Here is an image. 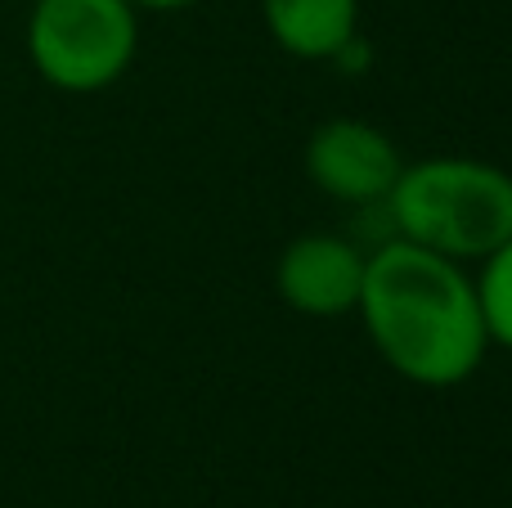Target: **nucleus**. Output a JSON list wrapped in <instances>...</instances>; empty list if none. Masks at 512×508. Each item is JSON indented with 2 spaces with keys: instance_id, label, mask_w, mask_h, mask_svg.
I'll return each mask as SVG.
<instances>
[{
  "instance_id": "obj_4",
  "label": "nucleus",
  "mask_w": 512,
  "mask_h": 508,
  "mask_svg": "<svg viewBox=\"0 0 512 508\" xmlns=\"http://www.w3.org/2000/svg\"><path fill=\"white\" fill-rule=\"evenodd\" d=\"M400 167L405 162H400L391 135L360 117H328L306 140V176L333 203H387Z\"/></svg>"
},
{
  "instance_id": "obj_5",
  "label": "nucleus",
  "mask_w": 512,
  "mask_h": 508,
  "mask_svg": "<svg viewBox=\"0 0 512 508\" xmlns=\"http://www.w3.org/2000/svg\"><path fill=\"white\" fill-rule=\"evenodd\" d=\"M364 266H369V252H360L355 243L337 234H301L274 261V288L283 306H292L297 315L333 320V315L355 311Z\"/></svg>"
},
{
  "instance_id": "obj_1",
  "label": "nucleus",
  "mask_w": 512,
  "mask_h": 508,
  "mask_svg": "<svg viewBox=\"0 0 512 508\" xmlns=\"http://www.w3.org/2000/svg\"><path fill=\"white\" fill-rule=\"evenodd\" d=\"M355 311L378 356L405 383L459 387L486 360L490 338L477 284L459 261L436 257L418 243L391 239L369 252Z\"/></svg>"
},
{
  "instance_id": "obj_2",
  "label": "nucleus",
  "mask_w": 512,
  "mask_h": 508,
  "mask_svg": "<svg viewBox=\"0 0 512 508\" xmlns=\"http://www.w3.org/2000/svg\"><path fill=\"white\" fill-rule=\"evenodd\" d=\"M396 239L450 261H481L512 234V176L481 158H423L387 194Z\"/></svg>"
},
{
  "instance_id": "obj_6",
  "label": "nucleus",
  "mask_w": 512,
  "mask_h": 508,
  "mask_svg": "<svg viewBox=\"0 0 512 508\" xmlns=\"http://www.w3.org/2000/svg\"><path fill=\"white\" fill-rule=\"evenodd\" d=\"M270 41L306 63H333L360 36V0H261Z\"/></svg>"
},
{
  "instance_id": "obj_3",
  "label": "nucleus",
  "mask_w": 512,
  "mask_h": 508,
  "mask_svg": "<svg viewBox=\"0 0 512 508\" xmlns=\"http://www.w3.org/2000/svg\"><path fill=\"white\" fill-rule=\"evenodd\" d=\"M140 9L131 0H36L27 14V59L63 95H99L131 72Z\"/></svg>"
},
{
  "instance_id": "obj_7",
  "label": "nucleus",
  "mask_w": 512,
  "mask_h": 508,
  "mask_svg": "<svg viewBox=\"0 0 512 508\" xmlns=\"http://www.w3.org/2000/svg\"><path fill=\"white\" fill-rule=\"evenodd\" d=\"M472 284H477L486 338L495 342V347L512 351V234L490 257H481V275L472 279Z\"/></svg>"
},
{
  "instance_id": "obj_8",
  "label": "nucleus",
  "mask_w": 512,
  "mask_h": 508,
  "mask_svg": "<svg viewBox=\"0 0 512 508\" xmlns=\"http://www.w3.org/2000/svg\"><path fill=\"white\" fill-rule=\"evenodd\" d=\"M135 9H153V14H176V9H189L198 0H131Z\"/></svg>"
}]
</instances>
